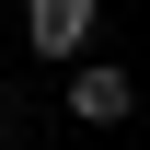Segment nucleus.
<instances>
[{"label":"nucleus","mask_w":150,"mask_h":150,"mask_svg":"<svg viewBox=\"0 0 150 150\" xmlns=\"http://www.w3.org/2000/svg\"><path fill=\"white\" fill-rule=\"evenodd\" d=\"M93 12H104V0H23V46L81 69V46H93Z\"/></svg>","instance_id":"obj_1"},{"label":"nucleus","mask_w":150,"mask_h":150,"mask_svg":"<svg viewBox=\"0 0 150 150\" xmlns=\"http://www.w3.org/2000/svg\"><path fill=\"white\" fill-rule=\"evenodd\" d=\"M127 104H139V81L115 69V58H81V69H69V127H115Z\"/></svg>","instance_id":"obj_2"}]
</instances>
